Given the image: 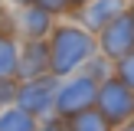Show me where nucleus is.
Instances as JSON below:
<instances>
[{
  "mask_svg": "<svg viewBox=\"0 0 134 131\" xmlns=\"http://www.w3.org/2000/svg\"><path fill=\"white\" fill-rule=\"evenodd\" d=\"M46 46H49V75H56L59 82L82 72L85 62L98 52L95 36L88 30H82L75 20H59L46 39Z\"/></svg>",
  "mask_w": 134,
  "mask_h": 131,
  "instance_id": "nucleus-1",
  "label": "nucleus"
},
{
  "mask_svg": "<svg viewBox=\"0 0 134 131\" xmlns=\"http://www.w3.org/2000/svg\"><path fill=\"white\" fill-rule=\"evenodd\" d=\"M98 102V82L88 79L85 72H75V75L62 79L59 82V92H56V118L69 121V118L82 115V111L95 108Z\"/></svg>",
  "mask_w": 134,
  "mask_h": 131,
  "instance_id": "nucleus-2",
  "label": "nucleus"
},
{
  "mask_svg": "<svg viewBox=\"0 0 134 131\" xmlns=\"http://www.w3.org/2000/svg\"><path fill=\"white\" fill-rule=\"evenodd\" d=\"M56 92H59V79L56 75L26 79V82L16 85V108H23L36 121H46V118L56 115Z\"/></svg>",
  "mask_w": 134,
  "mask_h": 131,
  "instance_id": "nucleus-3",
  "label": "nucleus"
},
{
  "mask_svg": "<svg viewBox=\"0 0 134 131\" xmlns=\"http://www.w3.org/2000/svg\"><path fill=\"white\" fill-rule=\"evenodd\" d=\"M98 115L111 124V128H124V124L134 118V92L118 79H108V82L98 85V102H95Z\"/></svg>",
  "mask_w": 134,
  "mask_h": 131,
  "instance_id": "nucleus-4",
  "label": "nucleus"
},
{
  "mask_svg": "<svg viewBox=\"0 0 134 131\" xmlns=\"http://www.w3.org/2000/svg\"><path fill=\"white\" fill-rule=\"evenodd\" d=\"M128 10H131V0H88L85 7H79V10L72 13V17H65V20H75L82 30H88L92 36H98L105 26H111Z\"/></svg>",
  "mask_w": 134,
  "mask_h": 131,
  "instance_id": "nucleus-5",
  "label": "nucleus"
},
{
  "mask_svg": "<svg viewBox=\"0 0 134 131\" xmlns=\"http://www.w3.org/2000/svg\"><path fill=\"white\" fill-rule=\"evenodd\" d=\"M95 43H98V56H105L108 62H121L124 56H131L134 52V20H131V13H124L111 26H105L95 36Z\"/></svg>",
  "mask_w": 134,
  "mask_h": 131,
  "instance_id": "nucleus-6",
  "label": "nucleus"
},
{
  "mask_svg": "<svg viewBox=\"0 0 134 131\" xmlns=\"http://www.w3.org/2000/svg\"><path fill=\"white\" fill-rule=\"evenodd\" d=\"M56 23L59 20L52 13H46L43 7H36V3L13 10V30H16L20 43H46L49 33L56 30Z\"/></svg>",
  "mask_w": 134,
  "mask_h": 131,
  "instance_id": "nucleus-7",
  "label": "nucleus"
},
{
  "mask_svg": "<svg viewBox=\"0 0 134 131\" xmlns=\"http://www.w3.org/2000/svg\"><path fill=\"white\" fill-rule=\"evenodd\" d=\"M49 75V46L46 43H20V62H16V82Z\"/></svg>",
  "mask_w": 134,
  "mask_h": 131,
  "instance_id": "nucleus-8",
  "label": "nucleus"
},
{
  "mask_svg": "<svg viewBox=\"0 0 134 131\" xmlns=\"http://www.w3.org/2000/svg\"><path fill=\"white\" fill-rule=\"evenodd\" d=\"M16 62H20V39L0 36V82L16 79Z\"/></svg>",
  "mask_w": 134,
  "mask_h": 131,
  "instance_id": "nucleus-9",
  "label": "nucleus"
},
{
  "mask_svg": "<svg viewBox=\"0 0 134 131\" xmlns=\"http://www.w3.org/2000/svg\"><path fill=\"white\" fill-rule=\"evenodd\" d=\"M0 131H39V121L13 105V108L0 111Z\"/></svg>",
  "mask_w": 134,
  "mask_h": 131,
  "instance_id": "nucleus-10",
  "label": "nucleus"
},
{
  "mask_svg": "<svg viewBox=\"0 0 134 131\" xmlns=\"http://www.w3.org/2000/svg\"><path fill=\"white\" fill-rule=\"evenodd\" d=\"M65 131H115V128L98 115V108H88V111H82V115L69 118V121H65Z\"/></svg>",
  "mask_w": 134,
  "mask_h": 131,
  "instance_id": "nucleus-11",
  "label": "nucleus"
},
{
  "mask_svg": "<svg viewBox=\"0 0 134 131\" xmlns=\"http://www.w3.org/2000/svg\"><path fill=\"white\" fill-rule=\"evenodd\" d=\"M82 72L102 85V82H108V79H115V62H108L105 56H98V52H95V56L85 62V69H82Z\"/></svg>",
  "mask_w": 134,
  "mask_h": 131,
  "instance_id": "nucleus-12",
  "label": "nucleus"
},
{
  "mask_svg": "<svg viewBox=\"0 0 134 131\" xmlns=\"http://www.w3.org/2000/svg\"><path fill=\"white\" fill-rule=\"evenodd\" d=\"M115 79H118V82H124V85L134 92V52H131V56H124L121 62H115Z\"/></svg>",
  "mask_w": 134,
  "mask_h": 131,
  "instance_id": "nucleus-13",
  "label": "nucleus"
},
{
  "mask_svg": "<svg viewBox=\"0 0 134 131\" xmlns=\"http://www.w3.org/2000/svg\"><path fill=\"white\" fill-rule=\"evenodd\" d=\"M36 7H43L46 13H52L56 20L72 17V0H36Z\"/></svg>",
  "mask_w": 134,
  "mask_h": 131,
  "instance_id": "nucleus-14",
  "label": "nucleus"
},
{
  "mask_svg": "<svg viewBox=\"0 0 134 131\" xmlns=\"http://www.w3.org/2000/svg\"><path fill=\"white\" fill-rule=\"evenodd\" d=\"M16 85H20L16 79H10V82H0V111L16 105Z\"/></svg>",
  "mask_w": 134,
  "mask_h": 131,
  "instance_id": "nucleus-15",
  "label": "nucleus"
},
{
  "mask_svg": "<svg viewBox=\"0 0 134 131\" xmlns=\"http://www.w3.org/2000/svg\"><path fill=\"white\" fill-rule=\"evenodd\" d=\"M0 36H16V30H13V7L7 0H0Z\"/></svg>",
  "mask_w": 134,
  "mask_h": 131,
  "instance_id": "nucleus-16",
  "label": "nucleus"
},
{
  "mask_svg": "<svg viewBox=\"0 0 134 131\" xmlns=\"http://www.w3.org/2000/svg\"><path fill=\"white\" fill-rule=\"evenodd\" d=\"M39 131H65V121L62 118H46V121H39Z\"/></svg>",
  "mask_w": 134,
  "mask_h": 131,
  "instance_id": "nucleus-17",
  "label": "nucleus"
},
{
  "mask_svg": "<svg viewBox=\"0 0 134 131\" xmlns=\"http://www.w3.org/2000/svg\"><path fill=\"white\" fill-rule=\"evenodd\" d=\"M7 3H10L13 10H20V7H30V3H36V0H7Z\"/></svg>",
  "mask_w": 134,
  "mask_h": 131,
  "instance_id": "nucleus-18",
  "label": "nucleus"
},
{
  "mask_svg": "<svg viewBox=\"0 0 134 131\" xmlns=\"http://www.w3.org/2000/svg\"><path fill=\"white\" fill-rule=\"evenodd\" d=\"M85 3H88V0H72V13H75L79 7H85Z\"/></svg>",
  "mask_w": 134,
  "mask_h": 131,
  "instance_id": "nucleus-19",
  "label": "nucleus"
},
{
  "mask_svg": "<svg viewBox=\"0 0 134 131\" xmlns=\"http://www.w3.org/2000/svg\"><path fill=\"white\" fill-rule=\"evenodd\" d=\"M118 131H134V118H131L128 124H124V128H118Z\"/></svg>",
  "mask_w": 134,
  "mask_h": 131,
  "instance_id": "nucleus-20",
  "label": "nucleus"
},
{
  "mask_svg": "<svg viewBox=\"0 0 134 131\" xmlns=\"http://www.w3.org/2000/svg\"><path fill=\"white\" fill-rule=\"evenodd\" d=\"M128 13H131V20H134V0H131V10H128Z\"/></svg>",
  "mask_w": 134,
  "mask_h": 131,
  "instance_id": "nucleus-21",
  "label": "nucleus"
}]
</instances>
